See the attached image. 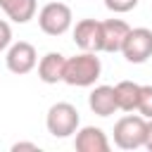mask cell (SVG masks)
<instances>
[{
	"instance_id": "1",
	"label": "cell",
	"mask_w": 152,
	"mask_h": 152,
	"mask_svg": "<svg viewBox=\"0 0 152 152\" xmlns=\"http://www.w3.org/2000/svg\"><path fill=\"white\" fill-rule=\"evenodd\" d=\"M100 74H102V62H100L97 52L81 50L78 55L66 57L62 81L69 83V86H76V88H88V86H95Z\"/></svg>"
},
{
	"instance_id": "2",
	"label": "cell",
	"mask_w": 152,
	"mask_h": 152,
	"mask_svg": "<svg viewBox=\"0 0 152 152\" xmlns=\"http://www.w3.org/2000/svg\"><path fill=\"white\" fill-rule=\"evenodd\" d=\"M45 126H48V133L52 138H69L78 131L81 126V116H78V109L71 104V102H55L50 109H48V116H45Z\"/></svg>"
},
{
	"instance_id": "3",
	"label": "cell",
	"mask_w": 152,
	"mask_h": 152,
	"mask_svg": "<svg viewBox=\"0 0 152 152\" xmlns=\"http://www.w3.org/2000/svg\"><path fill=\"white\" fill-rule=\"evenodd\" d=\"M147 119L140 114H126L114 124V145L119 150H138L145 142Z\"/></svg>"
},
{
	"instance_id": "4",
	"label": "cell",
	"mask_w": 152,
	"mask_h": 152,
	"mask_svg": "<svg viewBox=\"0 0 152 152\" xmlns=\"http://www.w3.org/2000/svg\"><path fill=\"white\" fill-rule=\"evenodd\" d=\"M71 21H74L71 7L64 2H48L38 12V26L48 36H64L71 28Z\"/></svg>"
},
{
	"instance_id": "5",
	"label": "cell",
	"mask_w": 152,
	"mask_h": 152,
	"mask_svg": "<svg viewBox=\"0 0 152 152\" xmlns=\"http://www.w3.org/2000/svg\"><path fill=\"white\" fill-rule=\"evenodd\" d=\"M121 55L131 64H145L152 57V31L145 26L131 28L121 45Z\"/></svg>"
},
{
	"instance_id": "6",
	"label": "cell",
	"mask_w": 152,
	"mask_h": 152,
	"mask_svg": "<svg viewBox=\"0 0 152 152\" xmlns=\"http://www.w3.org/2000/svg\"><path fill=\"white\" fill-rule=\"evenodd\" d=\"M5 64H7V69H10L12 74L24 76V74H28V71L36 69V64H38V52H36V48H33L31 43H26V40L12 43V45L7 48Z\"/></svg>"
},
{
	"instance_id": "7",
	"label": "cell",
	"mask_w": 152,
	"mask_h": 152,
	"mask_svg": "<svg viewBox=\"0 0 152 152\" xmlns=\"http://www.w3.org/2000/svg\"><path fill=\"white\" fill-rule=\"evenodd\" d=\"M74 43L86 52H102V28L97 19H81L74 26Z\"/></svg>"
},
{
	"instance_id": "8",
	"label": "cell",
	"mask_w": 152,
	"mask_h": 152,
	"mask_svg": "<svg viewBox=\"0 0 152 152\" xmlns=\"http://www.w3.org/2000/svg\"><path fill=\"white\" fill-rule=\"evenodd\" d=\"M74 147L78 152H109V138L100 126H83L76 131Z\"/></svg>"
},
{
	"instance_id": "9",
	"label": "cell",
	"mask_w": 152,
	"mask_h": 152,
	"mask_svg": "<svg viewBox=\"0 0 152 152\" xmlns=\"http://www.w3.org/2000/svg\"><path fill=\"white\" fill-rule=\"evenodd\" d=\"M100 28H102V52H121V45L131 26L124 19H107L100 21Z\"/></svg>"
},
{
	"instance_id": "10",
	"label": "cell",
	"mask_w": 152,
	"mask_h": 152,
	"mask_svg": "<svg viewBox=\"0 0 152 152\" xmlns=\"http://www.w3.org/2000/svg\"><path fill=\"white\" fill-rule=\"evenodd\" d=\"M88 107L93 114L97 116H112L119 107H116V95H114V86H95L88 95Z\"/></svg>"
},
{
	"instance_id": "11",
	"label": "cell",
	"mask_w": 152,
	"mask_h": 152,
	"mask_svg": "<svg viewBox=\"0 0 152 152\" xmlns=\"http://www.w3.org/2000/svg\"><path fill=\"white\" fill-rule=\"evenodd\" d=\"M64 64H66V57L62 52H48L40 57L38 62V78L43 83H59L64 78Z\"/></svg>"
},
{
	"instance_id": "12",
	"label": "cell",
	"mask_w": 152,
	"mask_h": 152,
	"mask_svg": "<svg viewBox=\"0 0 152 152\" xmlns=\"http://www.w3.org/2000/svg\"><path fill=\"white\" fill-rule=\"evenodd\" d=\"M0 7L7 14V19H12L14 24H28L36 17L38 2L36 0H0Z\"/></svg>"
},
{
	"instance_id": "13",
	"label": "cell",
	"mask_w": 152,
	"mask_h": 152,
	"mask_svg": "<svg viewBox=\"0 0 152 152\" xmlns=\"http://www.w3.org/2000/svg\"><path fill=\"white\" fill-rule=\"evenodd\" d=\"M114 95H116V107L121 112H135L138 109L140 83H135V81H119L114 86Z\"/></svg>"
},
{
	"instance_id": "14",
	"label": "cell",
	"mask_w": 152,
	"mask_h": 152,
	"mask_svg": "<svg viewBox=\"0 0 152 152\" xmlns=\"http://www.w3.org/2000/svg\"><path fill=\"white\" fill-rule=\"evenodd\" d=\"M140 116L152 119V86H140V95H138V109Z\"/></svg>"
},
{
	"instance_id": "15",
	"label": "cell",
	"mask_w": 152,
	"mask_h": 152,
	"mask_svg": "<svg viewBox=\"0 0 152 152\" xmlns=\"http://www.w3.org/2000/svg\"><path fill=\"white\" fill-rule=\"evenodd\" d=\"M138 2L140 0H104V7L109 12H114V14H126V12L135 10Z\"/></svg>"
},
{
	"instance_id": "16",
	"label": "cell",
	"mask_w": 152,
	"mask_h": 152,
	"mask_svg": "<svg viewBox=\"0 0 152 152\" xmlns=\"http://www.w3.org/2000/svg\"><path fill=\"white\" fill-rule=\"evenodd\" d=\"M10 45H12V26L5 19H0V52L7 50Z\"/></svg>"
},
{
	"instance_id": "17",
	"label": "cell",
	"mask_w": 152,
	"mask_h": 152,
	"mask_svg": "<svg viewBox=\"0 0 152 152\" xmlns=\"http://www.w3.org/2000/svg\"><path fill=\"white\" fill-rule=\"evenodd\" d=\"M142 147H145L147 152H152V119H147V128H145V142H142Z\"/></svg>"
},
{
	"instance_id": "18",
	"label": "cell",
	"mask_w": 152,
	"mask_h": 152,
	"mask_svg": "<svg viewBox=\"0 0 152 152\" xmlns=\"http://www.w3.org/2000/svg\"><path fill=\"white\" fill-rule=\"evenodd\" d=\"M19 150H33V152H38L40 147H38L36 142H14V145H12V152H19Z\"/></svg>"
}]
</instances>
